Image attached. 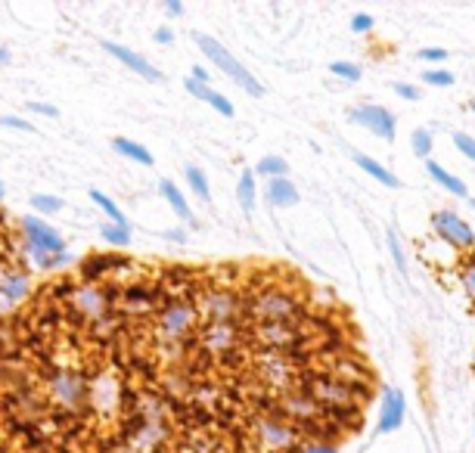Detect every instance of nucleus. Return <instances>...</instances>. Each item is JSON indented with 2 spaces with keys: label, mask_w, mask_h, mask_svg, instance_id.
<instances>
[{
  "label": "nucleus",
  "mask_w": 475,
  "mask_h": 453,
  "mask_svg": "<svg viewBox=\"0 0 475 453\" xmlns=\"http://www.w3.org/2000/svg\"><path fill=\"white\" fill-rule=\"evenodd\" d=\"M199 308L193 298H162V308L156 310V323H152V339L162 357L174 360L187 351L190 335L199 329Z\"/></svg>",
  "instance_id": "obj_1"
},
{
  "label": "nucleus",
  "mask_w": 475,
  "mask_h": 453,
  "mask_svg": "<svg viewBox=\"0 0 475 453\" xmlns=\"http://www.w3.org/2000/svg\"><path fill=\"white\" fill-rule=\"evenodd\" d=\"M47 379V394L50 403H57L63 413L78 416L90 401V385L88 376L81 370H72V366H47V372H41Z\"/></svg>",
  "instance_id": "obj_4"
},
{
  "label": "nucleus",
  "mask_w": 475,
  "mask_h": 453,
  "mask_svg": "<svg viewBox=\"0 0 475 453\" xmlns=\"http://www.w3.org/2000/svg\"><path fill=\"white\" fill-rule=\"evenodd\" d=\"M19 227H22V236H26V252L65 254V239L50 227V223L41 221V217L26 214V217L19 221Z\"/></svg>",
  "instance_id": "obj_12"
},
{
  "label": "nucleus",
  "mask_w": 475,
  "mask_h": 453,
  "mask_svg": "<svg viewBox=\"0 0 475 453\" xmlns=\"http://www.w3.org/2000/svg\"><path fill=\"white\" fill-rule=\"evenodd\" d=\"M330 74H336V78L345 81V84H357V81L363 78V68L357 66V62L336 59V62H330Z\"/></svg>",
  "instance_id": "obj_30"
},
{
  "label": "nucleus",
  "mask_w": 475,
  "mask_h": 453,
  "mask_svg": "<svg viewBox=\"0 0 475 453\" xmlns=\"http://www.w3.org/2000/svg\"><path fill=\"white\" fill-rule=\"evenodd\" d=\"M193 41H196V47H199L202 53H205V59L212 62V66L218 68V72H224L236 87H243V90L249 93V97H264V84H261V81H258L255 74H252L249 68H245L243 62H239L236 56H233L221 41H214V37L202 34V31H196Z\"/></svg>",
  "instance_id": "obj_5"
},
{
  "label": "nucleus",
  "mask_w": 475,
  "mask_h": 453,
  "mask_svg": "<svg viewBox=\"0 0 475 453\" xmlns=\"http://www.w3.org/2000/svg\"><path fill=\"white\" fill-rule=\"evenodd\" d=\"M152 41L162 43V47H168V43H174V31L171 28H156V34H152Z\"/></svg>",
  "instance_id": "obj_44"
},
{
  "label": "nucleus",
  "mask_w": 475,
  "mask_h": 453,
  "mask_svg": "<svg viewBox=\"0 0 475 453\" xmlns=\"http://www.w3.org/2000/svg\"><path fill=\"white\" fill-rule=\"evenodd\" d=\"M472 372H475V351H472Z\"/></svg>",
  "instance_id": "obj_51"
},
{
  "label": "nucleus",
  "mask_w": 475,
  "mask_h": 453,
  "mask_svg": "<svg viewBox=\"0 0 475 453\" xmlns=\"http://www.w3.org/2000/svg\"><path fill=\"white\" fill-rule=\"evenodd\" d=\"M112 149L119 155H125V159H131V161H137V165H143V168H152V152L143 146V143H137V140H131V137H115L112 140Z\"/></svg>",
  "instance_id": "obj_23"
},
{
  "label": "nucleus",
  "mask_w": 475,
  "mask_h": 453,
  "mask_svg": "<svg viewBox=\"0 0 475 453\" xmlns=\"http://www.w3.org/2000/svg\"><path fill=\"white\" fill-rule=\"evenodd\" d=\"M264 196L274 208H292V205H299V186L289 177H274L264 186Z\"/></svg>",
  "instance_id": "obj_19"
},
{
  "label": "nucleus",
  "mask_w": 475,
  "mask_h": 453,
  "mask_svg": "<svg viewBox=\"0 0 475 453\" xmlns=\"http://www.w3.org/2000/svg\"><path fill=\"white\" fill-rule=\"evenodd\" d=\"M100 233H103V239H106L112 248H128V245H131V230H128V227H119V223H103Z\"/></svg>",
  "instance_id": "obj_31"
},
{
  "label": "nucleus",
  "mask_w": 475,
  "mask_h": 453,
  "mask_svg": "<svg viewBox=\"0 0 475 453\" xmlns=\"http://www.w3.org/2000/svg\"><path fill=\"white\" fill-rule=\"evenodd\" d=\"M7 62H10V50L0 47V66H7Z\"/></svg>",
  "instance_id": "obj_48"
},
{
  "label": "nucleus",
  "mask_w": 475,
  "mask_h": 453,
  "mask_svg": "<svg viewBox=\"0 0 475 453\" xmlns=\"http://www.w3.org/2000/svg\"><path fill=\"white\" fill-rule=\"evenodd\" d=\"M32 208L38 211V214H57V211H63V199L38 192V196H32Z\"/></svg>",
  "instance_id": "obj_35"
},
{
  "label": "nucleus",
  "mask_w": 475,
  "mask_h": 453,
  "mask_svg": "<svg viewBox=\"0 0 475 453\" xmlns=\"http://www.w3.org/2000/svg\"><path fill=\"white\" fill-rule=\"evenodd\" d=\"M392 90L398 93L401 99H407V103H416V99H423V90H419L416 84H407V81H394Z\"/></svg>",
  "instance_id": "obj_39"
},
{
  "label": "nucleus",
  "mask_w": 475,
  "mask_h": 453,
  "mask_svg": "<svg viewBox=\"0 0 475 453\" xmlns=\"http://www.w3.org/2000/svg\"><path fill=\"white\" fill-rule=\"evenodd\" d=\"M252 434H255V444L261 447L264 453H289L301 438L299 425H292V422L280 413L255 416V419H252Z\"/></svg>",
  "instance_id": "obj_6"
},
{
  "label": "nucleus",
  "mask_w": 475,
  "mask_h": 453,
  "mask_svg": "<svg viewBox=\"0 0 475 453\" xmlns=\"http://www.w3.org/2000/svg\"><path fill=\"white\" fill-rule=\"evenodd\" d=\"M183 174H187V186L193 190V196L202 199V202H208V199H212V183H208V177L202 174V168L187 165L183 168Z\"/></svg>",
  "instance_id": "obj_27"
},
{
  "label": "nucleus",
  "mask_w": 475,
  "mask_h": 453,
  "mask_svg": "<svg viewBox=\"0 0 475 453\" xmlns=\"http://www.w3.org/2000/svg\"><path fill=\"white\" fill-rule=\"evenodd\" d=\"M0 124H3V128H13V130H26V134H32L34 130V124H28L26 118H19V115H3L0 118Z\"/></svg>",
  "instance_id": "obj_41"
},
{
  "label": "nucleus",
  "mask_w": 475,
  "mask_h": 453,
  "mask_svg": "<svg viewBox=\"0 0 475 453\" xmlns=\"http://www.w3.org/2000/svg\"><path fill=\"white\" fill-rule=\"evenodd\" d=\"M456 279H460L466 298L475 304V252H469L466 258L460 261V267H456Z\"/></svg>",
  "instance_id": "obj_26"
},
{
  "label": "nucleus",
  "mask_w": 475,
  "mask_h": 453,
  "mask_svg": "<svg viewBox=\"0 0 475 453\" xmlns=\"http://www.w3.org/2000/svg\"><path fill=\"white\" fill-rule=\"evenodd\" d=\"M351 159H354V165H357V168H361V171H363V174H370V177H373V180H379V183H382V186H388V190H398V186H401V180H398V177H394V174H392V171H388V168H385V165H382V161H376V159H373V155H363V152H354V155H351Z\"/></svg>",
  "instance_id": "obj_22"
},
{
  "label": "nucleus",
  "mask_w": 475,
  "mask_h": 453,
  "mask_svg": "<svg viewBox=\"0 0 475 453\" xmlns=\"http://www.w3.org/2000/svg\"><path fill=\"white\" fill-rule=\"evenodd\" d=\"M416 59L432 62V68H435V66H441V62L447 59V50H441V47H425V50H416Z\"/></svg>",
  "instance_id": "obj_40"
},
{
  "label": "nucleus",
  "mask_w": 475,
  "mask_h": 453,
  "mask_svg": "<svg viewBox=\"0 0 475 453\" xmlns=\"http://www.w3.org/2000/svg\"><path fill=\"white\" fill-rule=\"evenodd\" d=\"M348 121L357 124V128H367L373 137L392 143L394 134H398V124H394V115L385 109V105L376 103H357L348 109Z\"/></svg>",
  "instance_id": "obj_11"
},
{
  "label": "nucleus",
  "mask_w": 475,
  "mask_h": 453,
  "mask_svg": "<svg viewBox=\"0 0 475 453\" xmlns=\"http://www.w3.org/2000/svg\"><path fill=\"white\" fill-rule=\"evenodd\" d=\"M299 453H338L330 441H311V444H301Z\"/></svg>",
  "instance_id": "obj_42"
},
{
  "label": "nucleus",
  "mask_w": 475,
  "mask_h": 453,
  "mask_svg": "<svg viewBox=\"0 0 475 453\" xmlns=\"http://www.w3.org/2000/svg\"><path fill=\"white\" fill-rule=\"evenodd\" d=\"M255 372L267 388L276 391H295L299 385V372H295V360L292 354H280V351H258L255 354Z\"/></svg>",
  "instance_id": "obj_8"
},
{
  "label": "nucleus",
  "mask_w": 475,
  "mask_h": 453,
  "mask_svg": "<svg viewBox=\"0 0 475 453\" xmlns=\"http://www.w3.org/2000/svg\"><path fill=\"white\" fill-rule=\"evenodd\" d=\"M407 419V401H404V391L401 388H385L382 394V407H379V425L376 432L379 434H392L404 425Z\"/></svg>",
  "instance_id": "obj_15"
},
{
  "label": "nucleus",
  "mask_w": 475,
  "mask_h": 453,
  "mask_svg": "<svg viewBox=\"0 0 475 453\" xmlns=\"http://www.w3.org/2000/svg\"><path fill=\"white\" fill-rule=\"evenodd\" d=\"M183 87H187V93H193L196 99H202V103H208V105H212L214 93H218V90H212V87H208V84H199V81H193V78H190V74H187V78H183Z\"/></svg>",
  "instance_id": "obj_36"
},
{
  "label": "nucleus",
  "mask_w": 475,
  "mask_h": 453,
  "mask_svg": "<svg viewBox=\"0 0 475 453\" xmlns=\"http://www.w3.org/2000/svg\"><path fill=\"white\" fill-rule=\"evenodd\" d=\"M90 199H94V202L103 208V214L109 217V223H119V227H128V217H125V211H121L119 205H115L112 199L106 196V192H100V190H90Z\"/></svg>",
  "instance_id": "obj_28"
},
{
  "label": "nucleus",
  "mask_w": 475,
  "mask_h": 453,
  "mask_svg": "<svg viewBox=\"0 0 475 453\" xmlns=\"http://www.w3.org/2000/svg\"><path fill=\"white\" fill-rule=\"evenodd\" d=\"M159 192H162V199L171 205V211H174L181 221H187L190 227H199V221L193 217V208H190L187 196L177 190V183H171V180H159Z\"/></svg>",
  "instance_id": "obj_21"
},
{
  "label": "nucleus",
  "mask_w": 475,
  "mask_h": 453,
  "mask_svg": "<svg viewBox=\"0 0 475 453\" xmlns=\"http://www.w3.org/2000/svg\"><path fill=\"white\" fill-rule=\"evenodd\" d=\"M301 388L323 407V416L338 419V422L357 419V416H361V403H363V397H367L363 388L345 385L332 376H305L301 379Z\"/></svg>",
  "instance_id": "obj_2"
},
{
  "label": "nucleus",
  "mask_w": 475,
  "mask_h": 453,
  "mask_svg": "<svg viewBox=\"0 0 475 453\" xmlns=\"http://www.w3.org/2000/svg\"><path fill=\"white\" fill-rule=\"evenodd\" d=\"M7 196V186H3V180H0V199Z\"/></svg>",
  "instance_id": "obj_49"
},
{
  "label": "nucleus",
  "mask_w": 475,
  "mask_h": 453,
  "mask_svg": "<svg viewBox=\"0 0 475 453\" xmlns=\"http://www.w3.org/2000/svg\"><path fill=\"white\" fill-rule=\"evenodd\" d=\"M245 314L252 323H295L301 314V298L283 285H264L245 298Z\"/></svg>",
  "instance_id": "obj_3"
},
{
  "label": "nucleus",
  "mask_w": 475,
  "mask_h": 453,
  "mask_svg": "<svg viewBox=\"0 0 475 453\" xmlns=\"http://www.w3.org/2000/svg\"><path fill=\"white\" fill-rule=\"evenodd\" d=\"M326 376L338 379V382H345V385H354V388H363V391H370V382H373V376H370V366H363L361 360L348 357V354H342L338 360H332Z\"/></svg>",
  "instance_id": "obj_16"
},
{
  "label": "nucleus",
  "mask_w": 475,
  "mask_h": 453,
  "mask_svg": "<svg viewBox=\"0 0 475 453\" xmlns=\"http://www.w3.org/2000/svg\"><path fill=\"white\" fill-rule=\"evenodd\" d=\"M385 242H388V252H392V261H394V267H398V273H407V254H404V245H401L398 233H394V230H388Z\"/></svg>",
  "instance_id": "obj_34"
},
{
  "label": "nucleus",
  "mask_w": 475,
  "mask_h": 453,
  "mask_svg": "<svg viewBox=\"0 0 475 453\" xmlns=\"http://www.w3.org/2000/svg\"><path fill=\"white\" fill-rule=\"evenodd\" d=\"M472 434H475V428H472Z\"/></svg>",
  "instance_id": "obj_52"
},
{
  "label": "nucleus",
  "mask_w": 475,
  "mask_h": 453,
  "mask_svg": "<svg viewBox=\"0 0 475 453\" xmlns=\"http://www.w3.org/2000/svg\"><path fill=\"white\" fill-rule=\"evenodd\" d=\"M103 50H106L112 59H119L121 66H128L131 72H137L143 81H152V84H162L165 81V74L159 72L156 66H152L146 56H140V53H134V50H128L125 43H115V41H103Z\"/></svg>",
  "instance_id": "obj_14"
},
{
  "label": "nucleus",
  "mask_w": 475,
  "mask_h": 453,
  "mask_svg": "<svg viewBox=\"0 0 475 453\" xmlns=\"http://www.w3.org/2000/svg\"><path fill=\"white\" fill-rule=\"evenodd\" d=\"M196 308H199L202 323H236L245 314V301L233 289H224V285L199 292Z\"/></svg>",
  "instance_id": "obj_7"
},
{
  "label": "nucleus",
  "mask_w": 475,
  "mask_h": 453,
  "mask_svg": "<svg viewBox=\"0 0 475 453\" xmlns=\"http://www.w3.org/2000/svg\"><path fill=\"white\" fill-rule=\"evenodd\" d=\"M469 109H472V115H475V99H472V103H469Z\"/></svg>",
  "instance_id": "obj_50"
},
{
  "label": "nucleus",
  "mask_w": 475,
  "mask_h": 453,
  "mask_svg": "<svg viewBox=\"0 0 475 453\" xmlns=\"http://www.w3.org/2000/svg\"><path fill=\"white\" fill-rule=\"evenodd\" d=\"M252 339L258 341L261 351H280L292 354L295 348H301V323H252Z\"/></svg>",
  "instance_id": "obj_10"
},
{
  "label": "nucleus",
  "mask_w": 475,
  "mask_h": 453,
  "mask_svg": "<svg viewBox=\"0 0 475 453\" xmlns=\"http://www.w3.org/2000/svg\"><path fill=\"white\" fill-rule=\"evenodd\" d=\"M373 22H376V19L370 16V12H354L351 22H348V28L354 31V34H370V31H373Z\"/></svg>",
  "instance_id": "obj_38"
},
{
  "label": "nucleus",
  "mask_w": 475,
  "mask_h": 453,
  "mask_svg": "<svg viewBox=\"0 0 475 453\" xmlns=\"http://www.w3.org/2000/svg\"><path fill=\"white\" fill-rule=\"evenodd\" d=\"M236 199L243 205L245 214L255 211V202H258V183H255V171H243L239 174V183H236Z\"/></svg>",
  "instance_id": "obj_24"
},
{
  "label": "nucleus",
  "mask_w": 475,
  "mask_h": 453,
  "mask_svg": "<svg viewBox=\"0 0 475 453\" xmlns=\"http://www.w3.org/2000/svg\"><path fill=\"white\" fill-rule=\"evenodd\" d=\"M165 239H171V242H187V230H168V233H165Z\"/></svg>",
  "instance_id": "obj_47"
},
{
  "label": "nucleus",
  "mask_w": 475,
  "mask_h": 453,
  "mask_svg": "<svg viewBox=\"0 0 475 453\" xmlns=\"http://www.w3.org/2000/svg\"><path fill=\"white\" fill-rule=\"evenodd\" d=\"M423 258L429 261L435 270H456V267H460V261H463L456 248H450L447 242L435 239V236H432L429 242H423Z\"/></svg>",
  "instance_id": "obj_18"
},
{
  "label": "nucleus",
  "mask_w": 475,
  "mask_h": 453,
  "mask_svg": "<svg viewBox=\"0 0 475 453\" xmlns=\"http://www.w3.org/2000/svg\"><path fill=\"white\" fill-rule=\"evenodd\" d=\"M165 12H168V16H183V3L181 0H168V3H165Z\"/></svg>",
  "instance_id": "obj_46"
},
{
  "label": "nucleus",
  "mask_w": 475,
  "mask_h": 453,
  "mask_svg": "<svg viewBox=\"0 0 475 453\" xmlns=\"http://www.w3.org/2000/svg\"><path fill=\"white\" fill-rule=\"evenodd\" d=\"M429 223H432V236H435V239L447 242V245L456 248L460 254L475 252V230L469 227V223L463 221L456 211H450V208L432 211Z\"/></svg>",
  "instance_id": "obj_9"
},
{
  "label": "nucleus",
  "mask_w": 475,
  "mask_h": 453,
  "mask_svg": "<svg viewBox=\"0 0 475 453\" xmlns=\"http://www.w3.org/2000/svg\"><path fill=\"white\" fill-rule=\"evenodd\" d=\"M190 78H193V81H199V84H208V81H212V74H208V68H205V66H193V72H190Z\"/></svg>",
  "instance_id": "obj_45"
},
{
  "label": "nucleus",
  "mask_w": 475,
  "mask_h": 453,
  "mask_svg": "<svg viewBox=\"0 0 475 453\" xmlns=\"http://www.w3.org/2000/svg\"><path fill=\"white\" fill-rule=\"evenodd\" d=\"M454 146L460 149V152L466 155L469 161H475V137L472 134H466V130H456V134H454Z\"/></svg>",
  "instance_id": "obj_37"
},
{
  "label": "nucleus",
  "mask_w": 475,
  "mask_h": 453,
  "mask_svg": "<svg viewBox=\"0 0 475 453\" xmlns=\"http://www.w3.org/2000/svg\"><path fill=\"white\" fill-rule=\"evenodd\" d=\"M243 341L239 323H202L199 326V345L212 354H236Z\"/></svg>",
  "instance_id": "obj_13"
},
{
  "label": "nucleus",
  "mask_w": 475,
  "mask_h": 453,
  "mask_svg": "<svg viewBox=\"0 0 475 453\" xmlns=\"http://www.w3.org/2000/svg\"><path fill=\"white\" fill-rule=\"evenodd\" d=\"M423 84H429V87H454L456 84V74L447 72L444 66H435V68H425V72H423Z\"/></svg>",
  "instance_id": "obj_32"
},
{
  "label": "nucleus",
  "mask_w": 475,
  "mask_h": 453,
  "mask_svg": "<svg viewBox=\"0 0 475 453\" xmlns=\"http://www.w3.org/2000/svg\"><path fill=\"white\" fill-rule=\"evenodd\" d=\"M125 267H128V261L121 258V254H94V258H88L81 264V276H84V283L103 285V279L119 276V270H125Z\"/></svg>",
  "instance_id": "obj_17"
},
{
  "label": "nucleus",
  "mask_w": 475,
  "mask_h": 453,
  "mask_svg": "<svg viewBox=\"0 0 475 453\" xmlns=\"http://www.w3.org/2000/svg\"><path fill=\"white\" fill-rule=\"evenodd\" d=\"M26 254L34 261L38 270H57V267L69 264V254H44V252H26Z\"/></svg>",
  "instance_id": "obj_33"
},
{
  "label": "nucleus",
  "mask_w": 475,
  "mask_h": 453,
  "mask_svg": "<svg viewBox=\"0 0 475 453\" xmlns=\"http://www.w3.org/2000/svg\"><path fill=\"white\" fill-rule=\"evenodd\" d=\"M410 146H413V155H416V159H425V161H429L432 149H435V134H432L429 128H416V130L410 134Z\"/></svg>",
  "instance_id": "obj_29"
},
{
  "label": "nucleus",
  "mask_w": 475,
  "mask_h": 453,
  "mask_svg": "<svg viewBox=\"0 0 475 453\" xmlns=\"http://www.w3.org/2000/svg\"><path fill=\"white\" fill-rule=\"evenodd\" d=\"M425 174L432 177V183H438L441 190H447L450 196H456V199H469V190H466V180L463 177H456V174H450L447 168H441L438 161H425Z\"/></svg>",
  "instance_id": "obj_20"
},
{
  "label": "nucleus",
  "mask_w": 475,
  "mask_h": 453,
  "mask_svg": "<svg viewBox=\"0 0 475 453\" xmlns=\"http://www.w3.org/2000/svg\"><path fill=\"white\" fill-rule=\"evenodd\" d=\"M286 174H289V161L283 159V155H264L255 165V177H264V180L286 177Z\"/></svg>",
  "instance_id": "obj_25"
},
{
  "label": "nucleus",
  "mask_w": 475,
  "mask_h": 453,
  "mask_svg": "<svg viewBox=\"0 0 475 453\" xmlns=\"http://www.w3.org/2000/svg\"><path fill=\"white\" fill-rule=\"evenodd\" d=\"M28 109L38 112V115H44V118H59V109L57 105H50V103H28Z\"/></svg>",
  "instance_id": "obj_43"
}]
</instances>
